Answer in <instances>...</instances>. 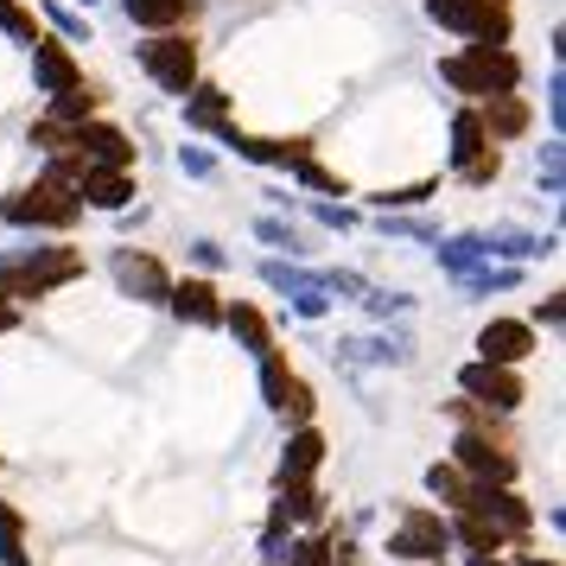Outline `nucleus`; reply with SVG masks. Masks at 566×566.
I'll use <instances>...</instances> for the list:
<instances>
[{"label": "nucleus", "mask_w": 566, "mask_h": 566, "mask_svg": "<svg viewBox=\"0 0 566 566\" xmlns=\"http://www.w3.org/2000/svg\"><path fill=\"white\" fill-rule=\"evenodd\" d=\"M439 83H452L459 96L484 103V96L522 90V57H515L510 45H478V39H464V52L439 57Z\"/></svg>", "instance_id": "f257e3e1"}, {"label": "nucleus", "mask_w": 566, "mask_h": 566, "mask_svg": "<svg viewBox=\"0 0 566 566\" xmlns=\"http://www.w3.org/2000/svg\"><path fill=\"white\" fill-rule=\"evenodd\" d=\"M77 217H83V198L77 191H57V185L45 179H32L27 191H13V198H0V223L7 230H77Z\"/></svg>", "instance_id": "f03ea898"}, {"label": "nucleus", "mask_w": 566, "mask_h": 566, "mask_svg": "<svg viewBox=\"0 0 566 566\" xmlns=\"http://www.w3.org/2000/svg\"><path fill=\"white\" fill-rule=\"evenodd\" d=\"M395 566H446L452 560V535H446V510H427V503H408L401 510V528L388 535L382 547Z\"/></svg>", "instance_id": "7ed1b4c3"}, {"label": "nucleus", "mask_w": 566, "mask_h": 566, "mask_svg": "<svg viewBox=\"0 0 566 566\" xmlns=\"http://www.w3.org/2000/svg\"><path fill=\"white\" fill-rule=\"evenodd\" d=\"M140 71L166 90V96H185L198 83V39L191 27H166V32H147V45H134Z\"/></svg>", "instance_id": "20e7f679"}, {"label": "nucleus", "mask_w": 566, "mask_h": 566, "mask_svg": "<svg viewBox=\"0 0 566 566\" xmlns=\"http://www.w3.org/2000/svg\"><path fill=\"white\" fill-rule=\"evenodd\" d=\"M427 20L459 39H478V45H510L515 32L510 0H427Z\"/></svg>", "instance_id": "39448f33"}, {"label": "nucleus", "mask_w": 566, "mask_h": 566, "mask_svg": "<svg viewBox=\"0 0 566 566\" xmlns=\"http://www.w3.org/2000/svg\"><path fill=\"white\" fill-rule=\"evenodd\" d=\"M452 464H459L471 484H515V478H522L510 439L496 433V427H459V439H452Z\"/></svg>", "instance_id": "423d86ee"}, {"label": "nucleus", "mask_w": 566, "mask_h": 566, "mask_svg": "<svg viewBox=\"0 0 566 566\" xmlns=\"http://www.w3.org/2000/svg\"><path fill=\"white\" fill-rule=\"evenodd\" d=\"M261 286L268 293H281L286 306H293V318H306V325H318V318H332V293H325V281H318V268H300L293 255H268L261 261Z\"/></svg>", "instance_id": "0eeeda50"}, {"label": "nucleus", "mask_w": 566, "mask_h": 566, "mask_svg": "<svg viewBox=\"0 0 566 566\" xmlns=\"http://www.w3.org/2000/svg\"><path fill=\"white\" fill-rule=\"evenodd\" d=\"M255 369H261V401L281 413L286 427H300V420H312V413H318V395H312V382L293 369V363H286L281 344H274L268 357H255Z\"/></svg>", "instance_id": "6e6552de"}, {"label": "nucleus", "mask_w": 566, "mask_h": 566, "mask_svg": "<svg viewBox=\"0 0 566 566\" xmlns=\"http://www.w3.org/2000/svg\"><path fill=\"white\" fill-rule=\"evenodd\" d=\"M459 395H471V401L490 408V413H515L522 401H528V382H522V369H510V363L471 357L459 369Z\"/></svg>", "instance_id": "1a4fd4ad"}, {"label": "nucleus", "mask_w": 566, "mask_h": 566, "mask_svg": "<svg viewBox=\"0 0 566 566\" xmlns=\"http://www.w3.org/2000/svg\"><path fill=\"white\" fill-rule=\"evenodd\" d=\"M108 274L122 286V300H134V306H166V293H172L166 261L147 255V249H115V255H108Z\"/></svg>", "instance_id": "9d476101"}, {"label": "nucleus", "mask_w": 566, "mask_h": 566, "mask_svg": "<svg viewBox=\"0 0 566 566\" xmlns=\"http://www.w3.org/2000/svg\"><path fill=\"white\" fill-rule=\"evenodd\" d=\"M210 134H217V140H223L235 159L268 166V172H293L300 159H312V140H300V134H293V140H261V134H242V128H235V115H230V122H217Z\"/></svg>", "instance_id": "9b49d317"}, {"label": "nucleus", "mask_w": 566, "mask_h": 566, "mask_svg": "<svg viewBox=\"0 0 566 566\" xmlns=\"http://www.w3.org/2000/svg\"><path fill=\"white\" fill-rule=\"evenodd\" d=\"M464 510L490 515L496 528L510 541H528V528H535V503L522 496L515 484H471V496H464Z\"/></svg>", "instance_id": "f8f14e48"}, {"label": "nucleus", "mask_w": 566, "mask_h": 566, "mask_svg": "<svg viewBox=\"0 0 566 566\" xmlns=\"http://www.w3.org/2000/svg\"><path fill=\"white\" fill-rule=\"evenodd\" d=\"M166 312H172L179 325H198V332H223V293H217L210 274H185V281H172Z\"/></svg>", "instance_id": "ddd939ff"}, {"label": "nucleus", "mask_w": 566, "mask_h": 566, "mask_svg": "<svg viewBox=\"0 0 566 566\" xmlns=\"http://www.w3.org/2000/svg\"><path fill=\"white\" fill-rule=\"evenodd\" d=\"M71 147H77L90 166H128V172H134V159H140V147H134L115 122H103V115L77 122V128H71Z\"/></svg>", "instance_id": "4468645a"}, {"label": "nucleus", "mask_w": 566, "mask_h": 566, "mask_svg": "<svg viewBox=\"0 0 566 566\" xmlns=\"http://www.w3.org/2000/svg\"><path fill=\"white\" fill-rule=\"evenodd\" d=\"M541 350V337L528 318H490L484 332H478V357L484 363H510V369H522V363Z\"/></svg>", "instance_id": "2eb2a0df"}, {"label": "nucleus", "mask_w": 566, "mask_h": 566, "mask_svg": "<svg viewBox=\"0 0 566 566\" xmlns=\"http://www.w3.org/2000/svg\"><path fill=\"white\" fill-rule=\"evenodd\" d=\"M286 528H325V490L312 478H274V510Z\"/></svg>", "instance_id": "dca6fc26"}, {"label": "nucleus", "mask_w": 566, "mask_h": 566, "mask_svg": "<svg viewBox=\"0 0 566 566\" xmlns=\"http://www.w3.org/2000/svg\"><path fill=\"white\" fill-rule=\"evenodd\" d=\"M77 198L90 210H108V217H115V210H128L134 198H140V185H134L128 166H90L77 179Z\"/></svg>", "instance_id": "f3484780"}, {"label": "nucleus", "mask_w": 566, "mask_h": 566, "mask_svg": "<svg viewBox=\"0 0 566 566\" xmlns=\"http://www.w3.org/2000/svg\"><path fill=\"white\" fill-rule=\"evenodd\" d=\"M478 115H484L490 147H503V140H522V134L535 128V108H528V96H515V90H503V96H484V103H478Z\"/></svg>", "instance_id": "a211bd4d"}, {"label": "nucleus", "mask_w": 566, "mask_h": 566, "mask_svg": "<svg viewBox=\"0 0 566 566\" xmlns=\"http://www.w3.org/2000/svg\"><path fill=\"white\" fill-rule=\"evenodd\" d=\"M32 83L52 96V90H71V83H83V64L71 57V45L64 39H32Z\"/></svg>", "instance_id": "6ab92c4d"}, {"label": "nucleus", "mask_w": 566, "mask_h": 566, "mask_svg": "<svg viewBox=\"0 0 566 566\" xmlns=\"http://www.w3.org/2000/svg\"><path fill=\"white\" fill-rule=\"evenodd\" d=\"M223 332H230L249 357H268V350H274V325H268V312L249 306V300H223Z\"/></svg>", "instance_id": "aec40b11"}, {"label": "nucleus", "mask_w": 566, "mask_h": 566, "mask_svg": "<svg viewBox=\"0 0 566 566\" xmlns=\"http://www.w3.org/2000/svg\"><path fill=\"white\" fill-rule=\"evenodd\" d=\"M318 464H325V433L300 420V427H286V446H281V471L274 478H318Z\"/></svg>", "instance_id": "412c9836"}, {"label": "nucleus", "mask_w": 566, "mask_h": 566, "mask_svg": "<svg viewBox=\"0 0 566 566\" xmlns=\"http://www.w3.org/2000/svg\"><path fill=\"white\" fill-rule=\"evenodd\" d=\"M179 103H185V128L210 134V128H217V122H230L235 96H230V90H223V83H205V77H198V83H191V90H185V96H179Z\"/></svg>", "instance_id": "4be33fe9"}, {"label": "nucleus", "mask_w": 566, "mask_h": 566, "mask_svg": "<svg viewBox=\"0 0 566 566\" xmlns=\"http://www.w3.org/2000/svg\"><path fill=\"white\" fill-rule=\"evenodd\" d=\"M332 357L344 363V369H357V363H413V350H408V337L376 332V337H337Z\"/></svg>", "instance_id": "5701e85b"}, {"label": "nucleus", "mask_w": 566, "mask_h": 566, "mask_svg": "<svg viewBox=\"0 0 566 566\" xmlns=\"http://www.w3.org/2000/svg\"><path fill=\"white\" fill-rule=\"evenodd\" d=\"M122 13L140 32H166V27H191L198 20V0H122Z\"/></svg>", "instance_id": "b1692460"}, {"label": "nucleus", "mask_w": 566, "mask_h": 566, "mask_svg": "<svg viewBox=\"0 0 566 566\" xmlns=\"http://www.w3.org/2000/svg\"><path fill=\"white\" fill-rule=\"evenodd\" d=\"M522 286V261H478L471 274H459V293H515Z\"/></svg>", "instance_id": "393cba45"}, {"label": "nucleus", "mask_w": 566, "mask_h": 566, "mask_svg": "<svg viewBox=\"0 0 566 566\" xmlns=\"http://www.w3.org/2000/svg\"><path fill=\"white\" fill-rule=\"evenodd\" d=\"M433 255H439V268L459 281V274H471L478 261H484V242H478V230H459V235H433Z\"/></svg>", "instance_id": "a878e982"}, {"label": "nucleus", "mask_w": 566, "mask_h": 566, "mask_svg": "<svg viewBox=\"0 0 566 566\" xmlns=\"http://www.w3.org/2000/svg\"><path fill=\"white\" fill-rule=\"evenodd\" d=\"M96 108H103V96H96L90 83H71V90H52V108H45V115H52L57 128H77V122H90Z\"/></svg>", "instance_id": "bb28decb"}, {"label": "nucleus", "mask_w": 566, "mask_h": 566, "mask_svg": "<svg viewBox=\"0 0 566 566\" xmlns=\"http://www.w3.org/2000/svg\"><path fill=\"white\" fill-rule=\"evenodd\" d=\"M427 496H439V510H464L471 478H464L452 459H433V464H427Z\"/></svg>", "instance_id": "cd10ccee"}, {"label": "nucleus", "mask_w": 566, "mask_h": 566, "mask_svg": "<svg viewBox=\"0 0 566 566\" xmlns=\"http://www.w3.org/2000/svg\"><path fill=\"white\" fill-rule=\"evenodd\" d=\"M484 147H490V134H484L478 103L459 108V115H452V166H459V159H471V154H484Z\"/></svg>", "instance_id": "c85d7f7f"}, {"label": "nucleus", "mask_w": 566, "mask_h": 566, "mask_svg": "<svg viewBox=\"0 0 566 566\" xmlns=\"http://www.w3.org/2000/svg\"><path fill=\"white\" fill-rule=\"evenodd\" d=\"M0 566H32L27 560V515L13 510L7 496H0Z\"/></svg>", "instance_id": "c756f323"}, {"label": "nucleus", "mask_w": 566, "mask_h": 566, "mask_svg": "<svg viewBox=\"0 0 566 566\" xmlns=\"http://www.w3.org/2000/svg\"><path fill=\"white\" fill-rule=\"evenodd\" d=\"M452 179H459L464 191H484V185H496V179H503V154H496V147H484V154L459 159V166H452Z\"/></svg>", "instance_id": "7c9ffc66"}, {"label": "nucleus", "mask_w": 566, "mask_h": 566, "mask_svg": "<svg viewBox=\"0 0 566 566\" xmlns=\"http://www.w3.org/2000/svg\"><path fill=\"white\" fill-rule=\"evenodd\" d=\"M83 172H90V159H83L77 147H57V154H45V172H39V179L57 185V191H77Z\"/></svg>", "instance_id": "2f4dec72"}, {"label": "nucleus", "mask_w": 566, "mask_h": 566, "mask_svg": "<svg viewBox=\"0 0 566 566\" xmlns=\"http://www.w3.org/2000/svg\"><path fill=\"white\" fill-rule=\"evenodd\" d=\"M255 235L268 242V249H281V255H293V261H300V255H312V242H306L300 230H293V223H281V217H261V223H255Z\"/></svg>", "instance_id": "473e14b6"}, {"label": "nucleus", "mask_w": 566, "mask_h": 566, "mask_svg": "<svg viewBox=\"0 0 566 566\" xmlns=\"http://www.w3.org/2000/svg\"><path fill=\"white\" fill-rule=\"evenodd\" d=\"M363 312H369V318H408L413 312V293H388V286H363V300H357Z\"/></svg>", "instance_id": "72a5a7b5"}, {"label": "nucleus", "mask_w": 566, "mask_h": 566, "mask_svg": "<svg viewBox=\"0 0 566 566\" xmlns=\"http://www.w3.org/2000/svg\"><path fill=\"white\" fill-rule=\"evenodd\" d=\"M427 198H439V179H420V185H395V191H376L369 205H376V210H420Z\"/></svg>", "instance_id": "f704fd0d"}, {"label": "nucleus", "mask_w": 566, "mask_h": 566, "mask_svg": "<svg viewBox=\"0 0 566 566\" xmlns=\"http://www.w3.org/2000/svg\"><path fill=\"white\" fill-rule=\"evenodd\" d=\"M293 179L306 185V191H318V198H350V185L337 179L332 166H318V159H300V166H293Z\"/></svg>", "instance_id": "c9c22d12"}, {"label": "nucleus", "mask_w": 566, "mask_h": 566, "mask_svg": "<svg viewBox=\"0 0 566 566\" xmlns=\"http://www.w3.org/2000/svg\"><path fill=\"white\" fill-rule=\"evenodd\" d=\"M0 32H7L13 45H32V39H39V20H32V7H20V0H0Z\"/></svg>", "instance_id": "e433bc0d"}, {"label": "nucleus", "mask_w": 566, "mask_h": 566, "mask_svg": "<svg viewBox=\"0 0 566 566\" xmlns=\"http://www.w3.org/2000/svg\"><path fill=\"white\" fill-rule=\"evenodd\" d=\"M376 230H382V235H420V242H433L439 223L413 217V210H382V217H376Z\"/></svg>", "instance_id": "4c0bfd02"}, {"label": "nucleus", "mask_w": 566, "mask_h": 566, "mask_svg": "<svg viewBox=\"0 0 566 566\" xmlns=\"http://www.w3.org/2000/svg\"><path fill=\"white\" fill-rule=\"evenodd\" d=\"M45 20L57 27V39H64V45H90V20H83L77 7H45Z\"/></svg>", "instance_id": "58836bf2"}, {"label": "nucleus", "mask_w": 566, "mask_h": 566, "mask_svg": "<svg viewBox=\"0 0 566 566\" xmlns=\"http://www.w3.org/2000/svg\"><path fill=\"white\" fill-rule=\"evenodd\" d=\"M318 281H325V293H332V300H363V274H350V268H318Z\"/></svg>", "instance_id": "ea45409f"}, {"label": "nucleus", "mask_w": 566, "mask_h": 566, "mask_svg": "<svg viewBox=\"0 0 566 566\" xmlns=\"http://www.w3.org/2000/svg\"><path fill=\"white\" fill-rule=\"evenodd\" d=\"M312 217H318L325 230H337V235H344V230H357V223H363V217H357L350 205H332V198H312Z\"/></svg>", "instance_id": "a19ab883"}, {"label": "nucleus", "mask_w": 566, "mask_h": 566, "mask_svg": "<svg viewBox=\"0 0 566 566\" xmlns=\"http://www.w3.org/2000/svg\"><path fill=\"white\" fill-rule=\"evenodd\" d=\"M185 255L198 261V268H205V274H223V268H230V249H223V242H210V235H198V242H191V249H185Z\"/></svg>", "instance_id": "79ce46f5"}, {"label": "nucleus", "mask_w": 566, "mask_h": 566, "mask_svg": "<svg viewBox=\"0 0 566 566\" xmlns=\"http://www.w3.org/2000/svg\"><path fill=\"white\" fill-rule=\"evenodd\" d=\"M566 318V293H547V300H535V312H528V325H541V332H560Z\"/></svg>", "instance_id": "37998d69"}, {"label": "nucleus", "mask_w": 566, "mask_h": 566, "mask_svg": "<svg viewBox=\"0 0 566 566\" xmlns=\"http://www.w3.org/2000/svg\"><path fill=\"white\" fill-rule=\"evenodd\" d=\"M32 147L39 154H57V147H71V128H57L52 115H45V122H32Z\"/></svg>", "instance_id": "c03bdc74"}, {"label": "nucleus", "mask_w": 566, "mask_h": 566, "mask_svg": "<svg viewBox=\"0 0 566 566\" xmlns=\"http://www.w3.org/2000/svg\"><path fill=\"white\" fill-rule=\"evenodd\" d=\"M179 172L185 179H210V172H217V154H205V147H179Z\"/></svg>", "instance_id": "a18cd8bd"}, {"label": "nucleus", "mask_w": 566, "mask_h": 566, "mask_svg": "<svg viewBox=\"0 0 566 566\" xmlns=\"http://www.w3.org/2000/svg\"><path fill=\"white\" fill-rule=\"evenodd\" d=\"M515 547H522V541H515ZM510 566H560V560H554V554H535V547H522Z\"/></svg>", "instance_id": "49530a36"}, {"label": "nucleus", "mask_w": 566, "mask_h": 566, "mask_svg": "<svg viewBox=\"0 0 566 566\" xmlns=\"http://www.w3.org/2000/svg\"><path fill=\"white\" fill-rule=\"evenodd\" d=\"M464 566H510L503 554H484V547H464Z\"/></svg>", "instance_id": "de8ad7c7"}, {"label": "nucleus", "mask_w": 566, "mask_h": 566, "mask_svg": "<svg viewBox=\"0 0 566 566\" xmlns=\"http://www.w3.org/2000/svg\"><path fill=\"white\" fill-rule=\"evenodd\" d=\"M7 332H20V306H13V300H0V337Z\"/></svg>", "instance_id": "09e8293b"}, {"label": "nucleus", "mask_w": 566, "mask_h": 566, "mask_svg": "<svg viewBox=\"0 0 566 566\" xmlns=\"http://www.w3.org/2000/svg\"><path fill=\"white\" fill-rule=\"evenodd\" d=\"M83 7H90V0H83Z\"/></svg>", "instance_id": "8fccbe9b"}]
</instances>
